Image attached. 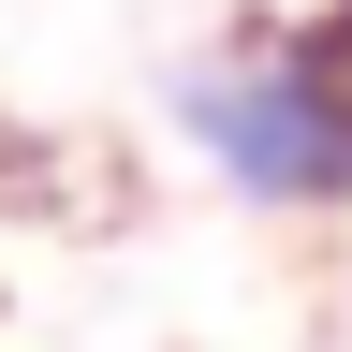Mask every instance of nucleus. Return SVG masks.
<instances>
[{
    "instance_id": "f257e3e1",
    "label": "nucleus",
    "mask_w": 352,
    "mask_h": 352,
    "mask_svg": "<svg viewBox=\"0 0 352 352\" xmlns=\"http://www.w3.org/2000/svg\"><path fill=\"white\" fill-rule=\"evenodd\" d=\"M176 132L235 206L264 220H338L352 206V0L279 30H220L176 74Z\"/></svg>"
}]
</instances>
